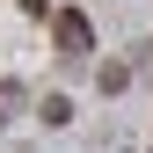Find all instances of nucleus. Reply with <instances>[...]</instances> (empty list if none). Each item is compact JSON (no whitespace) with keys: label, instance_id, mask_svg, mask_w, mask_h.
<instances>
[{"label":"nucleus","instance_id":"nucleus-3","mask_svg":"<svg viewBox=\"0 0 153 153\" xmlns=\"http://www.w3.org/2000/svg\"><path fill=\"white\" fill-rule=\"evenodd\" d=\"M22 15H59V7H51V0H22Z\"/></svg>","mask_w":153,"mask_h":153},{"label":"nucleus","instance_id":"nucleus-4","mask_svg":"<svg viewBox=\"0 0 153 153\" xmlns=\"http://www.w3.org/2000/svg\"><path fill=\"white\" fill-rule=\"evenodd\" d=\"M7 102H15V88H0V124H7Z\"/></svg>","mask_w":153,"mask_h":153},{"label":"nucleus","instance_id":"nucleus-1","mask_svg":"<svg viewBox=\"0 0 153 153\" xmlns=\"http://www.w3.org/2000/svg\"><path fill=\"white\" fill-rule=\"evenodd\" d=\"M51 36H59L66 59H88V51H95V22H88L80 7H59V15H51Z\"/></svg>","mask_w":153,"mask_h":153},{"label":"nucleus","instance_id":"nucleus-2","mask_svg":"<svg viewBox=\"0 0 153 153\" xmlns=\"http://www.w3.org/2000/svg\"><path fill=\"white\" fill-rule=\"evenodd\" d=\"M36 117L59 131V124H73V102H66V95H44V109H36Z\"/></svg>","mask_w":153,"mask_h":153}]
</instances>
